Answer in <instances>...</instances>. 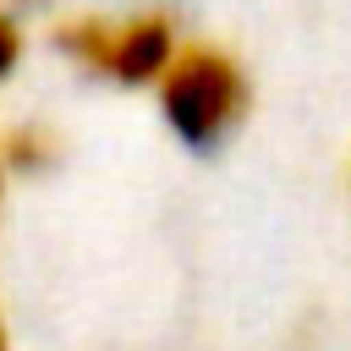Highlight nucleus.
<instances>
[{
	"mask_svg": "<svg viewBox=\"0 0 351 351\" xmlns=\"http://www.w3.org/2000/svg\"><path fill=\"white\" fill-rule=\"evenodd\" d=\"M165 126L186 143V148H214L225 143L241 115H247V77L241 66L214 49V44H176L170 66L154 82Z\"/></svg>",
	"mask_w": 351,
	"mask_h": 351,
	"instance_id": "f257e3e1",
	"label": "nucleus"
},
{
	"mask_svg": "<svg viewBox=\"0 0 351 351\" xmlns=\"http://www.w3.org/2000/svg\"><path fill=\"white\" fill-rule=\"evenodd\" d=\"M55 44L77 66H88V71H99L110 82L137 88V82H159V71L170 66L176 27L159 11H137V16H77V22H66L55 33Z\"/></svg>",
	"mask_w": 351,
	"mask_h": 351,
	"instance_id": "f03ea898",
	"label": "nucleus"
},
{
	"mask_svg": "<svg viewBox=\"0 0 351 351\" xmlns=\"http://www.w3.org/2000/svg\"><path fill=\"white\" fill-rule=\"evenodd\" d=\"M16 60H22V27L11 11H0V82L16 71Z\"/></svg>",
	"mask_w": 351,
	"mask_h": 351,
	"instance_id": "7ed1b4c3",
	"label": "nucleus"
},
{
	"mask_svg": "<svg viewBox=\"0 0 351 351\" xmlns=\"http://www.w3.org/2000/svg\"><path fill=\"white\" fill-rule=\"evenodd\" d=\"M0 351H11V329H5V313H0Z\"/></svg>",
	"mask_w": 351,
	"mask_h": 351,
	"instance_id": "20e7f679",
	"label": "nucleus"
},
{
	"mask_svg": "<svg viewBox=\"0 0 351 351\" xmlns=\"http://www.w3.org/2000/svg\"><path fill=\"white\" fill-rule=\"evenodd\" d=\"M0 203H5V143H0Z\"/></svg>",
	"mask_w": 351,
	"mask_h": 351,
	"instance_id": "39448f33",
	"label": "nucleus"
}]
</instances>
